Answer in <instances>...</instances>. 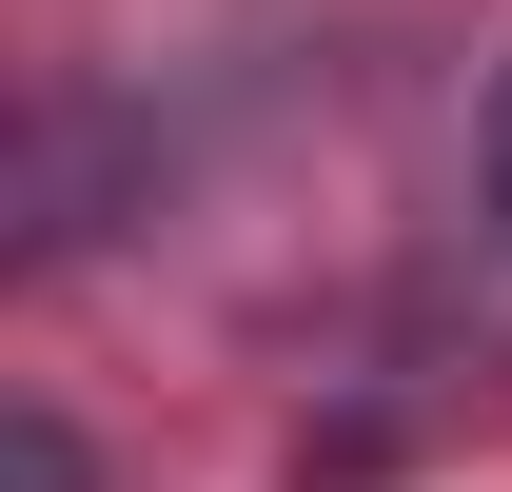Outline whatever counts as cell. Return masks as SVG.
<instances>
[{"mask_svg": "<svg viewBox=\"0 0 512 492\" xmlns=\"http://www.w3.org/2000/svg\"><path fill=\"white\" fill-rule=\"evenodd\" d=\"M20 492H79V433L60 414H20Z\"/></svg>", "mask_w": 512, "mask_h": 492, "instance_id": "cell-1", "label": "cell"}, {"mask_svg": "<svg viewBox=\"0 0 512 492\" xmlns=\"http://www.w3.org/2000/svg\"><path fill=\"white\" fill-rule=\"evenodd\" d=\"M473 197L512 217V79H493V119H473Z\"/></svg>", "mask_w": 512, "mask_h": 492, "instance_id": "cell-2", "label": "cell"}]
</instances>
